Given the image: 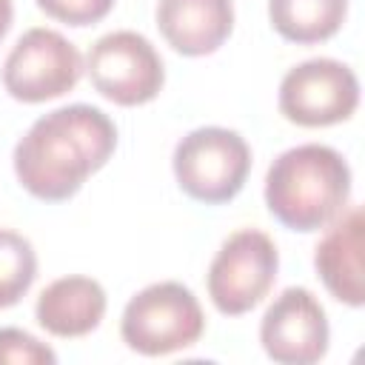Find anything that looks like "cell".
Returning a JSON list of instances; mask_svg holds the SVG:
<instances>
[{"label":"cell","instance_id":"cell-12","mask_svg":"<svg viewBox=\"0 0 365 365\" xmlns=\"http://www.w3.org/2000/svg\"><path fill=\"white\" fill-rule=\"evenodd\" d=\"M108 308L106 288L83 274L60 277L48 282L37 302H34V319L37 325L60 339H77L100 328Z\"/></svg>","mask_w":365,"mask_h":365},{"label":"cell","instance_id":"cell-9","mask_svg":"<svg viewBox=\"0 0 365 365\" xmlns=\"http://www.w3.org/2000/svg\"><path fill=\"white\" fill-rule=\"evenodd\" d=\"M259 342L279 365H314L328 354L331 328L322 302L302 285L285 288L259 319Z\"/></svg>","mask_w":365,"mask_h":365},{"label":"cell","instance_id":"cell-5","mask_svg":"<svg viewBox=\"0 0 365 365\" xmlns=\"http://www.w3.org/2000/svg\"><path fill=\"white\" fill-rule=\"evenodd\" d=\"M279 271V251L259 228L234 231L208 265V297L225 317H242L257 308L274 288Z\"/></svg>","mask_w":365,"mask_h":365},{"label":"cell","instance_id":"cell-11","mask_svg":"<svg viewBox=\"0 0 365 365\" xmlns=\"http://www.w3.org/2000/svg\"><path fill=\"white\" fill-rule=\"evenodd\" d=\"M154 20L177 54L205 57L231 37L234 0H160Z\"/></svg>","mask_w":365,"mask_h":365},{"label":"cell","instance_id":"cell-13","mask_svg":"<svg viewBox=\"0 0 365 365\" xmlns=\"http://www.w3.org/2000/svg\"><path fill=\"white\" fill-rule=\"evenodd\" d=\"M348 17V0H268L271 29L297 46L331 40Z\"/></svg>","mask_w":365,"mask_h":365},{"label":"cell","instance_id":"cell-14","mask_svg":"<svg viewBox=\"0 0 365 365\" xmlns=\"http://www.w3.org/2000/svg\"><path fill=\"white\" fill-rule=\"evenodd\" d=\"M37 279V251L34 245L11 231L0 228V311L14 308Z\"/></svg>","mask_w":365,"mask_h":365},{"label":"cell","instance_id":"cell-17","mask_svg":"<svg viewBox=\"0 0 365 365\" xmlns=\"http://www.w3.org/2000/svg\"><path fill=\"white\" fill-rule=\"evenodd\" d=\"M14 23V0H0V40L9 34Z\"/></svg>","mask_w":365,"mask_h":365},{"label":"cell","instance_id":"cell-7","mask_svg":"<svg viewBox=\"0 0 365 365\" xmlns=\"http://www.w3.org/2000/svg\"><path fill=\"white\" fill-rule=\"evenodd\" d=\"M86 71L100 97L114 106L134 108L151 103L165 86V66L145 34L108 31L86 57Z\"/></svg>","mask_w":365,"mask_h":365},{"label":"cell","instance_id":"cell-2","mask_svg":"<svg viewBox=\"0 0 365 365\" xmlns=\"http://www.w3.org/2000/svg\"><path fill=\"white\" fill-rule=\"evenodd\" d=\"M348 200L351 165L331 145H294L265 171V208L288 231L314 234L331 225Z\"/></svg>","mask_w":365,"mask_h":365},{"label":"cell","instance_id":"cell-3","mask_svg":"<svg viewBox=\"0 0 365 365\" xmlns=\"http://www.w3.org/2000/svg\"><path fill=\"white\" fill-rule=\"evenodd\" d=\"M180 191L202 205L231 202L251 174V145L234 128L202 125L188 131L171 154Z\"/></svg>","mask_w":365,"mask_h":365},{"label":"cell","instance_id":"cell-1","mask_svg":"<svg viewBox=\"0 0 365 365\" xmlns=\"http://www.w3.org/2000/svg\"><path fill=\"white\" fill-rule=\"evenodd\" d=\"M117 148L114 120L88 103L60 106L31 123L17 140L11 165L17 182L43 202L71 200Z\"/></svg>","mask_w":365,"mask_h":365},{"label":"cell","instance_id":"cell-16","mask_svg":"<svg viewBox=\"0 0 365 365\" xmlns=\"http://www.w3.org/2000/svg\"><path fill=\"white\" fill-rule=\"evenodd\" d=\"M34 3L46 17L83 29V26H94L106 20L117 0H34Z\"/></svg>","mask_w":365,"mask_h":365},{"label":"cell","instance_id":"cell-8","mask_svg":"<svg viewBox=\"0 0 365 365\" xmlns=\"http://www.w3.org/2000/svg\"><path fill=\"white\" fill-rule=\"evenodd\" d=\"M279 114L302 128H325L354 117L359 80L351 66L334 57H311L285 71L277 94Z\"/></svg>","mask_w":365,"mask_h":365},{"label":"cell","instance_id":"cell-10","mask_svg":"<svg viewBox=\"0 0 365 365\" xmlns=\"http://www.w3.org/2000/svg\"><path fill=\"white\" fill-rule=\"evenodd\" d=\"M362 208H345L331 225H325L322 240L314 248V268L325 291L348 305H365V274H362Z\"/></svg>","mask_w":365,"mask_h":365},{"label":"cell","instance_id":"cell-6","mask_svg":"<svg viewBox=\"0 0 365 365\" xmlns=\"http://www.w3.org/2000/svg\"><path fill=\"white\" fill-rule=\"evenodd\" d=\"M86 71L83 54L60 31L34 26L20 34L3 63V88L17 103H46L68 94Z\"/></svg>","mask_w":365,"mask_h":365},{"label":"cell","instance_id":"cell-4","mask_svg":"<svg viewBox=\"0 0 365 365\" xmlns=\"http://www.w3.org/2000/svg\"><path fill=\"white\" fill-rule=\"evenodd\" d=\"M205 314L200 299L182 282L165 279L137 291L120 319L123 342L143 356H165L200 342Z\"/></svg>","mask_w":365,"mask_h":365},{"label":"cell","instance_id":"cell-15","mask_svg":"<svg viewBox=\"0 0 365 365\" xmlns=\"http://www.w3.org/2000/svg\"><path fill=\"white\" fill-rule=\"evenodd\" d=\"M57 354L23 328H0V365H54Z\"/></svg>","mask_w":365,"mask_h":365}]
</instances>
